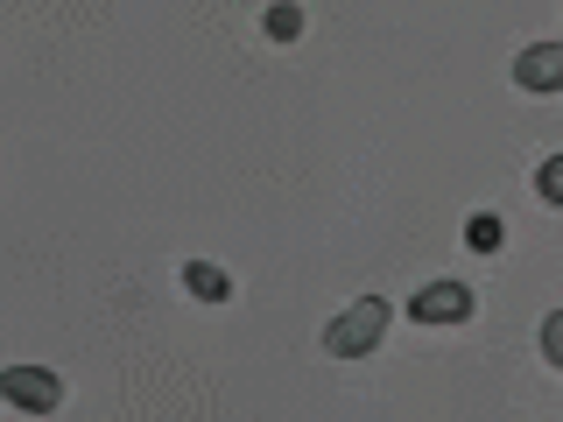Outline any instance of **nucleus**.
<instances>
[{
	"label": "nucleus",
	"instance_id": "1",
	"mask_svg": "<svg viewBox=\"0 0 563 422\" xmlns=\"http://www.w3.org/2000/svg\"><path fill=\"white\" fill-rule=\"evenodd\" d=\"M387 324H395V310H387L380 296H360V303L339 310V324L324 331V352L331 359H366V352L387 338Z\"/></svg>",
	"mask_w": 563,
	"mask_h": 422
},
{
	"label": "nucleus",
	"instance_id": "2",
	"mask_svg": "<svg viewBox=\"0 0 563 422\" xmlns=\"http://www.w3.org/2000/svg\"><path fill=\"white\" fill-rule=\"evenodd\" d=\"M0 395H8L14 409H29V415H49L64 401V380L43 374V366H8V374H0Z\"/></svg>",
	"mask_w": 563,
	"mask_h": 422
},
{
	"label": "nucleus",
	"instance_id": "3",
	"mask_svg": "<svg viewBox=\"0 0 563 422\" xmlns=\"http://www.w3.org/2000/svg\"><path fill=\"white\" fill-rule=\"evenodd\" d=\"M409 316H416V324H465V316H472V289H465V281H422V289L409 296Z\"/></svg>",
	"mask_w": 563,
	"mask_h": 422
},
{
	"label": "nucleus",
	"instance_id": "4",
	"mask_svg": "<svg viewBox=\"0 0 563 422\" xmlns=\"http://www.w3.org/2000/svg\"><path fill=\"white\" fill-rule=\"evenodd\" d=\"M515 85L521 92H563V43H528L515 57Z\"/></svg>",
	"mask_w": 563,
	"mask_h": 422
},
{
	"label": "nucleus",
	"instance_id": "5",
	"mask_svg": "<svg viewBox=\"0 0 563 422\" xmlns=\"http://www.w3.org/2000/svg\"><path fill=\"white\" fill-rule=\"evenodd\" d=\"M184 289L198 296V303H225V296H233V281H225V268H211V260H190V268H184Z\"/></svg>",
	"mask_w": 563,
	"mask_h": 422
},
{
	"label": "nucleus",
	"instance_id": "6",
	"mask_svg": "<svg viewBox=\"0 0 563 422\" xmlns=\"http://www.w3.org/2000/svg\"><path fill=\"white\" fill-rule=\"evenodd\" d=\"M268 35H275V43H296V35H303V8H296V0H275V8H268Z\"/></svg>",
	"mask_w": 563,
	"mask_h": 422
},
{
	"label": "nucleus",
	"instance_id": "7",
	"mask_svg": "<svg viewBox=\"0 0 563 422\" xmlns=\"http://www.w3.org/2000/svg\"><path fill=\"white\" fill-rule=\"evenodd\" d=\"M536 190H542V204H556V211H563V155H550V163L536 169Z\"/></svg>",
	"mask_w": 563,
	"mask_h": 422
},
{
	"label": "nucleus",
	"instance_id": "8",
	"mask_svg": "<svg viewBox=\"0 0 563 422\" xmlns=\"http://www.w3.org/2000/svg\"><path fill=\"white\" fill-rule=\"evenodd\" d=\"M542 359H550L556 374H563V310H550V316H542Z\"/></svg>",
	"mask_w": 563,
	"mask_h": 422
},
{
	"label": "nucleus",
	"instance_id": "9",
	"mask_svg": "<svg viewBox=\"0 0 563 422\" xmlns=\"http://www.w3.org/2000/svg\"><path fill=\"white\" fill-rule=\"evenodd\" d=\"M465 240H472V254H493V246H500V219H493V211H486V219H472Z\"/></svg>",
	"mask_w": 563,
	"mask_h": 422
}]
</instances>
